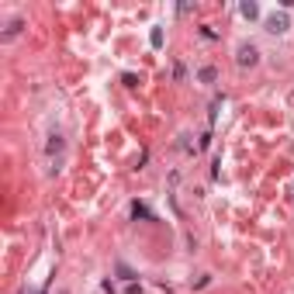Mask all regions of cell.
Here are the masks:
<instances>
[{"label":"cell","mask_w":294,"mask_h":294,"mask_svg":"<svg viewBox=\"0 0 294 294\" xmlns=\"http://www.w3.org/2000/svg\"><path fill=\"white\" fill-rule=\"evenodd\" d=\"M256 59H260V52H256L253 45H242V49H239V56H235V62H239V66H256Z\"/></svg>","instance_id":"6da1fadb"},{"label":"cell","mask_w":294,"mask_h":294,"mask_svg":"<svg viewBox=\"0 0 294 294\" xmlns=\"http://www.w3.org/2000/svg\"><path fill=\"white\" fill-rule=\"evenodd\" d=\"M132 215H135V218H153V211L145 208V204H138V201L132 204Z\"/></svg>","instance_id":"277c9868"},{"label":"cell","mask_w":294,"mask_h":294,"mask_svg":"<svg viewBox=\"0 0 294 294\" xmlns=\"http://www.w3.org/2000/svg\"><path fill=\"white\" fill-rule=\"evenodd\" d=\"M21 28H24V21H21V18H14V21L7 24V31H4V39H14V35H18Z\"/></svg>","instance_id":"3957f363"},{"label":"cell","mask_w":294,"mask_h":294,"mask_svg":"<svg viewBox=\"0 0 294 294\" xmlns=\"http://www.w3.org/2000/svg\"><path fill=\"white\" fill-rule=\"evenodd\" d=\"M287 14H270L267 18V31H274V35H280V31H287Z\"/></svg>","instance_id":"7a4b0ae2"},{"label":"cell","mask_w":294,"mask_h":294,"mask_svg":"<svg viewBox=\"0 0 294 294\" xmlns=\"http://www.w3.org/2000/svg\"><path fill=\"white\" fill-rule=\"evenodd\" d=\"M62 149V138L59 135H52V142H49V153H59Z\"/></svg>","instance_id":"ba28073f"},{"label":"cell","mask_w":294,"mask_h":294,"mask_svg":"<svg viewBox=\"0 0 294 294\" xmlns=\"http://www.w3.org/2000/svg\"><path fill=\"white\" fill-rule=\"evenodd\" d=\"M239 11H242L246 18H256V14H260V7H256V4H253V0H246V4H242Z\"/></svg>","instance_id":"5b68a950"},{"label":"cell","mask_w":294,"mask_h":294,"mask_svg":"<svg viewBox=\"0 0 294 294\" xmlns=\"http://www.w3.org/2000/svg\"><path fill=\"white\" fill-rule=\"evenodd\" d=\"M215 77H218V73H215V69H211V66H204V69H201V80H204V83H211V80H215Z\"/></svg>","instance_id":"8992f818"},{"label":"cell","mask_w":294,"mask_h":294,"mask_svg":"<svg viewBox=\"0 0 294 294\" xmlns=\"http://www.w3.org/2000/svg\"><path fill=\"white\" fill-rule=\"evenodd\" d=\"M149 42H153V45H156V49H159V45H163V31H159V28H153V35H149Z\"/></svg>","instance_id":"52a82bcc"},{"label":"cell","mask_w":294,"mask_h":294,"mask_svg":"<svg viewBox=\"0 0 294 294\" xmlns=\"http://www.w3.org/2000/svg\"><path fill=\"white\" fill-rule=\"evenodd\" d=\"M118 274H121V277H125V280H135V274H132V270H128V267H125V263H118Z\"/></svg>","instance_id":"9c48e42d"}]
</instances>
